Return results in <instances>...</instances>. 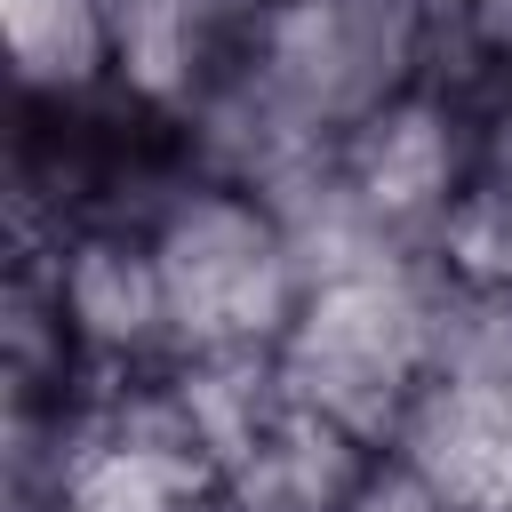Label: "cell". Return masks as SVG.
<instances>
[{
    "instance_id": "1",
    "label": "cell",
    "mask_w": 512,
    "mask_h": 512,
    "mask_svg": "<svg viewBox=\"0 0 512 512\" xmlns=\"http://www.w3.org/2000/svg\"><path fill=\"white\" fill-rule=\"evenodd\" d=\"M432 288H440L432 256H400V264L312 280L296 320H288V336L272 344L288 400L320 408L328 424L360 432L384 456L400 416H408V400L432 376Z\"/></svg>"
},
{
    "instance_id": "2",
    "label": "cell",
    "mask_w": 512,
    "mask_h": 512,
    "mask_svg": "<svg viewBox=\"0 0 512 512\" xmlns=\"http://www.w3.org/2000/svg\"><path fill=\"white\" fill-rule=\"evenodd\" d=\"M152 256H160V288H168V328H176V360H208V352H272L304 304V264L288 224L272 216V200L216 184V176H184L160 216L144 224Z\"/></svg>"
},
{
    "instance_id": "3",
    "label": "cell",
    "mask_w": 512,
    "mask_h": 512,
    "mask_svg": "<svg viewBox=\"0 0 512 512\" xmlns=\"http://www.w3.org/2000/svg\"><path fill=\"white\" fill-rule=\"evenodd\" d=\"M424 40V0H272L240 32V56L312 136L344 144L376 104L424 80Z\"/></svg>"
},
{
    "instance_id": "4",
    "label": "cell",
    "mask_w": 512,
    "mask_h": 512,
    "mask_svg": "<svg viewBox=\"0 0 512 512\" xmlns=\"http://www.w3.org/2000/svg\"><path fill=\"white\" fill-rule=\"evenodd\" d=\"M336 168L408 256H432L448 208L480 176V112L416 80L336 144Z\"/></svg>"
},
{
    "instance_id": "5",
    "label": "cell",
    "mask_w": 512,
    "mask_h": 512,
    "mask_svg": "<svg viewBox=\"0 0 512 512\" xmlns=\"http://www.w3.org/2000/svg\"><path fill=\"white\" fill-rule=\"evenodd\" d=\"M48 296L64 312L72 352L88 360V376H152L176 360V328H168V288H160V256L136 224H72L48 256Z\"/></svg>"
},
{
    "instance_id": "6",
    "label": "cell",
    "mask_w": 512,
    "mask_h": 512,
    "mask_svg": "<svg viewBox=\"0 0 512 512\" xmlns=\"http://www.w3.org/2000/svg\"><path fill=\"white\" fill-rule=\"evenodd\" d=\"M448 512H512V384L432 368L392 448Z\"/></svg>"
},
{
    "instance_id": "7",
    "label": "cell",
    "mask_w": 512,
    "mask_h": 512,
    "mask_svg": "<svg viewBox=\"0 0 512 512\" xmlns=\"http://www.w3.org/2000/svg\"><path fill=\"white\" fill-rule=\"evenodd\" d=\"M376 472V448L344 424H328L320 408H280L248 448L240 464L224 472V488L248 504V512H352V496L368 488Z\"/></svg>"
},
{
    "instance_id": "8",
    "label": "cell",
    "mask_w": 512,
    "mask_h": 512,
    "mask_svg": "<svg viewBox=\"0 0 512 512\" xmlns=\"http://www.w3.org/2000/svg\"><path fill=\"white\" fill-rule=\"evenodd\" d=\"M0 40H8L16 96L40 112H80L120 96L112 0H0Z\"/></svg>"
},
{
    "instance_id": "9",
    "label": "cell",
    "mask_w": 512,
    "mask_h": 512,
    "mask_svg": "<svg viewBox=\"0 0 512 512\" xmlns=\"http://www.w3.org/2000/svg\"><path fill=\"white\" fill-rule=\"evenodd\" d=\"M208 488H216V472H200V464H176V456H152L128 440H96L48 512H200Z\"/></svg>"
},
{
    "instance_id": "10",
    "label": "cell",
    "mask_w": 512,
    "mask_h": 512,
    "mask_svg": "<svg viewBox=\"0 0 512 512\" xmlns=\"http://www.w3.org/2000/svg\"><path fill=\"white\" fill-rule=\"evenodd\" d=\"M352 512H448L400 456H376V472H368V488L352 496Z\"/></svg>"
},
{
    "instance_id": "11",
    "label": "cell",
    "mask_w": 512,
    "mask_h": 512,
    "mask_svg": "<svg viewBox=\"0 0 512 512\" xmlns=\"http://www.w3.org/2000/svg\"><path fill=\"white\" fill-rule=\"evenodd\" d=\"M192 8H200V16H216L224 32H248V24H256L272 0H192Z\"/></svg>"
}]
</instances>
